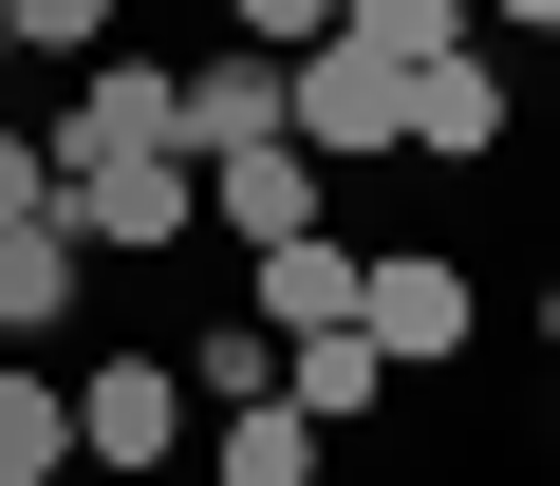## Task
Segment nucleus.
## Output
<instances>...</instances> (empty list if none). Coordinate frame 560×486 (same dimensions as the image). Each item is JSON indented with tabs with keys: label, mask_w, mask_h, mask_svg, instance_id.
<instances>
[{
	"label": "nucleus",
	"mask_w": 560,
	"mask_h": 486,
	"mask_svg": "<svg viewBox=\"0 0 560 486\" xmlns=\"http://www.w3.org/2000/svg\"><path fill=\"white\" fill-rule=\"evenodd\" d=\"M393 393H411V374H393V356H374L355 319H318V337H280V412H318V430H374Z\"/></svg>",
	"instance_id": "7"
},
{
	"label": "nucleus",
	"mask_w": 560,
	"mask_h": 486,
	"mask_svg": "<svg viewBox=\"0 0 560 486\" xmlns=\"http://www.w3.org/2000/svg\"><path fill=\"white\" fill-rule=\"evenodd\" d=\"M0 486H75V374L0 356Z\"/></svg>",
	"instance_id": "12"
},
{
	"label": "nucleus",
	"mask_w": 560,
	"mask_h": 486,
	"mask_svg": "<svg viewBox=\"0 0 560 486\" xmlns=\"http://www.w3.org/2000/svg\"><path fill=\"white\" fill-rule=\"evenodd\" d=\"M57 224H75V243H131V263H187V243H206V169H187V150H150V169H57Z\"/></svg>",
	"instance_id": "3"
},
{
	"label": "nucleus",
	"mask_w": 560,
	"mask_h": 486,
	"mask_svg": "<svg viewBox=\"0 0 560 486\" xmlns=\"http://www.w3.org/2000/svg\"><path fill=\"white\" fill-rule=\"evenodd\" d=\"M541 356H560V281H541Z\"/></svg>",
	"instance_id": "20"
},
{
	"label": "nucleus",
	"mask_w": 560,
	"mask_h": 486,
	"mask_svg": "<svg viewBox=\"0 0 560 486\" xmlns=\"http://www.w3.org/2000/svg\"><path fill=\"white\" fill-rule=\"evenodd\" d=\"M318 449H337V430H318V412H280V393H243V412H224V449H206V467H224V486H318Z\"/></svg>",
	"instance_id": "13"
},
{
	"label": "nucleus",
	"mask_w": 560,
	"mask_h": 486,
	"mask_svg": "<svg viewBox=\"0 0 560 486\" xmlns=\"http://www.w3.org/2000/svg\"><path fill=\"white\" fill-rule=\"evenodd\" d=\"M224 38H243V57H318V38H337V0H224Z\"/></svg>",
	"instance_id": "17"
},
{
	"label": "nucleus",
	"mask_w": 560,
	"mask_h": 486,
	"mask_svg": "<svg viewBox=\"0 0 560 486\" xmlns=\"http://www.w3.org/2000/svg\"><path fill=\"white\" fill-rule=\"evenodd\" d=\"M187 393H224V412H243V393H280V337H261V319H224V337H187Z\"/></svg>",
	"instance_id": "16"
},
{
	"label": "nucleus",
	"mask_w": 560,
	"mask_h": 486,
	"mask_svg": "<svg viewBox=\"0 0 560 486\" xmlns=\"http://www.w3.org/2000/svg\"><path fill=\"white\" fill-rule=\"evenodd\" d=\"M261 263V337H318V319H355V243L337 224H300V243H243Z\"/></svg>",
	"instance_id": "11"
},
{
	"label": "nucleus",
	"mask_w": 560,
	"mask_h": 486,
	"mask_svg": "<svg viewBox=\"0 0 560 486\" xmlns=\"http://www.w3.org/2000/svg\"><path fill=\"white\" fill-rule=\"evenodd\" d=\"M467 319H486V300H467L448 243H355V337H374L393 374H448V356H467Z\"/></svg>",
	"instance_id": "1"
},
{
	"label": "nucleus",
	"mask_w": 560,
	"mask_h": 486,
	"mask_svg": "<svg viewBox=\"0 0 560 486\" xmlns=\"http://www.w3.org/2000/svg\"><path fill=\"white\" fill-rule=\"evenodd\" d=\"M486 20H504V38H560V0H486Z\"/></svg>",
	"instance_id": "19"
},
{
	"label": "nucleus",
	"mask_w": 560,
	"mask_h": 486,
	"mask_svg": "<svg viewBox=\"0 0 560 486\" xmlns=\"http://www.w3.org/2000/svg\"><path fill=\"white\" fill-rule=\"evenodd\" d=\"M337 38L393 57V76H430V57H467V0H337Z\"/></svg>",
	"instance_id": "14"
},
{
	"label": "nucleus",
	"mask_w": 560,
	"mask_h": 486,
	"mask_svg": "<svg viewBox=\"0 0 560 486\" xmlns=\"http://www.w3.org/2000/svg\"><path fill=\"white\" fill-rule=\"evenodd\" d=\"M300 224H337V169L280 131V150H224L206 169V243H300Z\"/></svg>",
	"instance_id": "6"
},
{
	"label": "nucleus",
	"mask_w": 560,
	"mask_h": 486,
	"mask_svg": "<svg viewBox=\"0 0 560 486\" xmlns=\"http://www.w3.org/2000/svg\"><path fill=\"white\" fill-rule=\"evenodd\" d=\"M168 94H187V150H206V169H224V150H280V57H243V38H206V57H187Z\"/></svg>",
	"instance_id": "8"
},
{
	"label": "nucleus",
	"mask_w": 560,
	"mask_h": 486,
	"mask_svg": "<svg viewBox=\"0 0 560 486\" xmlns=\"http://www.w3.org/2000/svg\"><path fill=\"white\" fill-rule=\"evenodd\" d=\"M38 206H57V150H38L20 113H0V224H38Z\"/></svg>",
	"instance_id": "18"
},
{
	"label": "nucleus",
	"mask_w": 560,
	"mask_h": 486,
	"mask_svg": "<svg viewBox=\"0 0 560 486\" xmlns=\"http://www.w3.org/2000/svg\"><path fill=\"white\" fill-rule=\"evenodd\" d=\"M411 150H430V169H486V150H504V76H486V38L411 76Z\"/></svg>",
	"instance_id": "10"
},
{
	"label": "nucleus",
	"mask_w": 560,
	"mask_h": 486,
	"mask_svg": "<svg viewBox=\"0 0 560 486\" xmlns=\"http://www.w3.org/2000/svg\"><path fill=\"white\" fill-rule=\"evenodd\" d=\"M38 150H57V169H150V150H187V94H168L150 57H94V76L57 94ZM187 169H206V150H187Z\"/></svg>",
	"instance_id": "4"
},
{
	"label": "nucleus",
	"mask_w": 560,
	"mask_h": 486,
	"mask_svg": "<svg viewBox=\"0 0 560 486\" xmlns=\"http://www.w3.org/2000/svg\"><path fill=\"white\" fill-rule=\"evenodd\" d=\"M75 467H113V486L187 467V374H168V356H94V374H75Z\"/></svg>",
	"instance_id": "5"
},
{
	"label": "nucleus",
	"mask_w": 560,
	"mask_h": 486,
	"mask_svg": "<svg viewBox=\"0 0 560 486\" xmlns=\"http://www.w3.org/2000/svg\"><path fill=\"white\" fill-rule=\"evenodd\" d=\"M75 281H94V243L38 206V224H0V356H38L57 319H75Z\"/></svg>",
	"instance_id": "9"
},
{
	"label": "nucleus",
	"mask_w": 560,
	"mask_h": 486,
	"mask_svg": "<svg viewBox=\"0 0 560 486\" xmlns=\"http://www.w3.org/2000/svg\"><path fill=\"white\" fill-rule=\"evenodd\" d=\"M280 131L318 169H374V150H411V76L355 57V38H318V57H280Z\"/></svg>",
	"instance_id": "2"
},
{
	"label": "nucleus",
	"mask_w": 560,
	"mask_h": 486,
	"mask_svg": "<svg viewBox=\"0 0 560 486\" xmlns=\"http://www.w3.org/2000/svg\"><path fill=\"white\" fill-rule=\"evenodd\" d=\"M0 57H75L94 76L113 57V0H0Z\"/></svg>",
	"instance_id": "15"
}]
</instances>
